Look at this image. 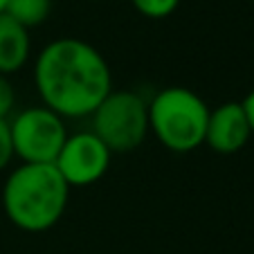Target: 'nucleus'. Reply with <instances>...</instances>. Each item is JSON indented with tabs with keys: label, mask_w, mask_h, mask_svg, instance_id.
<instances>
[{
	"label": "nucleus",
	"mask_w": 254,
	"mask_h": 254,
	"mask_svg": "<svg viewBox=\"0 0 254 254\" xmlns=\"http://www.w3.org/2000/svg\"><path fill=\"white\" fill-rule=\"evenodd\" d=\"M34 83L39 97L63 120L90 117L113 90L111 65L104 54L81 39L63 36L36 57Z\"/></svg>",
	"instance_id": "nucleus-1"
},
{
	"label": "nucleus",
	"mask_w": 254,
	"mask_h": 254,
	"mask_svg": "<svg viewBox=\"0 0 254 254\" xmlns=\"http://www.w3.org/2000/svg\"><path fill=\"white\" fill-rule=\"evenodd\" d=\"M70 187L54 164H20L2 185V209L23 232H48L61 221Z\"/></svg>",
	"instance_id": "nucleus-2"
},
{
	"label": "nucleus",
	"mask_w": 254,
	"mask_h": 254,
	"mask_svg": "<svg viewBox=\"0 0 254 254\" xmlns=\"http://www.w3.org/2000/svg\"><path fill=\"white\" fill-rule=\"evenodd\" d=\"M207 122L209 106L189 88H162L149 101V130L173 153H191L202 146Z\"/></svg>",
	"instance_id": "nucleus-3"
},
{
	"label": "nucleus",
	"mask_w": 254,
	"mask_h": 254,
	"mask_svg": "<svg viewBox=\"0 0 254 254\" xmlns=\"http://www.w3.org/2000/svg\"><path fill=\"white\" fill-rule=\"evenodd\" d=\"M90 117V130L108 146L111 153L135 151L151 133L149 104L133 90H111Z\"/></svg>",
	"instance_id": "nucleus-4"
},
{
	"label": "nucleus",
	"mask_w": 254,
	"mask_h": 254,
	"mask_svg": "<svg viewBox=\"0 0 254 254\" xmlns=\"http://www.w3.org/2000/svg\"><path fill=\"white\" fill-rule=\"evenodd\" d=\"M14 158L23 164H54L67 139L65 122L45 106L23 108L9 122Z\"/></svg>",
	"instance_id": "nucleus-5"
},
{
	"label": "nucleus",
	"mask_w": 254,
	"mask_h": 254,
	"mask_svg": "<svg viewBox=\"0 0 254 254\" xmlns=\"http://www.w3.org/2000/svg\"><path fill=\"white\" fill-rule=\"evenodd\" d=\"M113 153L92 130H79L67 135L63 149L59 151L54 167L63 176L67 187H90L99 183L111 169Z\"/></svg>",
	"instance_id": "nucleus-6"
},
{
	"label": "nucleus",
	"mask_w": 254,
	"mask_h": 254,
	"mask_svg": "<svg viewBox=\"0 0 254 254\" xmlns=\"http://www.w3.org/2000/svg\"><path fill=\"white\" fill-rule=\"evenodd\" d=\"M250 137H252V128L241 101H225L218 108L209 111L205 144L211 151L223 155L239 153L248 146Z\"/></svg>",
	"instance_id": "nucleus-7"
},
{
	"label": "nucleus",
	"mask_w": 254,
	"mask_h": 254,
	"mask_svg": "<svg viewBox=\"0 0 254 254\" xmlns=\"http://www.w3.org/2000/svg\"><path fill=\"white\" fill-rule=\"evenodd\" d=\"M32 54L29 29L7 14H0V74L9 77L18 72Z\"/></svg>",
	"instance_id": "nucleus-8"
},
{
	"label": "nucleus",
	"mask_w": 254,
	"mask_h": 254,
	"mask_svg": "<svg viewBox=\"0 0 254 254\" xmlns=\"http://www.w3.org/2000/svg\"><path fill=\"white\" fill-rule=\"evenodd\" d=\"M9 18L20 23L23 27L32 29L43 25L52 14V0H7L5 11Z\"/></svg>",
	"instance_id": "nucleus-9"
},
{
	"label": "nucleus",
	"mask_w": 254,
	"mask_h": 254,
	"mask_svg": "<svg viewBox=\"0 0 254 254\" xmlns=\"http://www.w3.org/2000/svg\"><path fill=\"white\" fill-rule=\"evenodd\" d=\"M130 5L135 7L137 14H142L144 18H169L173 11L178 9L180 0H130Z\"/></svg>",
	"instance_id": "nucleus-10"
},
{
	"label": "nucleus",
	"mask_w": 254,
	"mask_h": 254,
	"mask_svg": "<svg viewBox=\"0 0 254 254\" xmlns=\"http://www.w3.org/2000/svg\"><path fill=\"white\" fill-rule=\"evenodd\" d=\"M16 104V95H14V86L7 77L0 74V120H9L11 111Z\"/></svg>",
	"instance_id": "nucleus-11"
},
{
	"label": "nucleus",
	"mask_w": 254,
	"mask_h": 254,
	"mask_svg": "<svg viewBox=\"0 0 254 254\" xmlns=\"http://www.w3.org/2000/svg\"><path fill=\"white\" fill-rule=\"evenodd\" d=\"M11 158H14V149H11L9 120H0V171L11 162Z\"/></svg>",
	"instance_id": "nucleus-12"
},
{
	"label": "nucleus",
	"mask_w": 254,
	"mask_h": 254,
	"mask_svg": "<svg viewBox=\"0 0 254 254\" xmlns=\"http://www.w3.org/2000/svg\"><path fill=\"white\" fill-rule=\"evenodd\" d=\"M241 106H243L245 115H248L250 128H252V135H254V90H250V92H248V97H245V99L241 101Z\"/></svg>",
	"instance_id": "nucleus-13"
},
{
	"label": "nucleus",
	"mask_w": 254,
	"mask_h": 254,
	"mask_svg": "<svg viewBox=\"0 0 254 254\" xmlns=\"http://www.w3.org/2000/svg\"><path fill=\"white\" fill-rule=\"evenodd\" d=\"M5 5H7V0H0V14L5 11Z\"/></svg>",
	"instance_id": "nucleus-14"
},
{
	"label": "nucleus",
	"mask_w": 254,
	"mask_h": 254,
	"mask_svg": "<svg viewBox=\"0 0 254 254\" xmlns=\"http://www.w3.org/2000/svg\"><path fill=\"white\" fill-rule=\"evenodd\" d=\"M252 2H254V0H252Z\"/></svg>",
	"instance_id": "nucleus-15"
}]
</instances>
